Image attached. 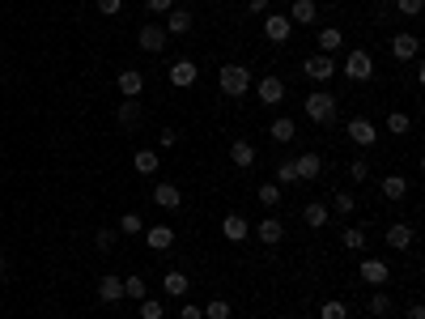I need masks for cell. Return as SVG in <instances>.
Segmentation results:
<instances>
[{
  "mask_svg": "<svg viewBox=\"0 0 425 319\" xmlns=\"http://www.w3.org/2000/svg\"><path fill=\"white\" fill-rule=\"evenodd\" d=\"M251 234H256L260 243H268V247H277V243L285 238V226H281V217H264L260 226H251Z\"/></svg>",
  "mask_w": 425,
  "mask_h": 319,
  "instance_id": "cell-10",
  "label": "cell"
},
{
  "mask_svg": "<svg viewBox=\"0 0 425 319\" xmlns=\"http://www.w3.org/2000/svg\"><path fill=\"white\" fill-rule=\"evenodd\" d=\"M205 319H230V302H226V298H213V302L205 307Z\"/></svg>",
  "mask_w": 425,
  "mask_h": 319,
  "instance_id": "cell-35",
  "label": "cell"
},
{
  "mask_svg": "<svg viewBox=\"0 0 425 319\" xmlns=\"http://www.w3.org/2000/svg\"><path fill=\"white\" fill-rule=\"evenodd\" d=\"M221 234H226V243H242V238H251V226H247L242 213H226V222H221Z\"/></svg>",
  "mask_w": 425,
  "mask_h": 319,
  "instance_id": "cell-13",
  "label": "cell"
},
{
  "mask_svg": "<svg viewBox=\"0 0 425 319\" xmlns=\"http://www.w3.org/2000/svg\"><path fill=\"white\" fill-rule=\"evenodd\" d=\"M328 217H332V213H328V205H323V200H311V205L302 209V222H307L311 230H323V226H328Z\"/></svg>",
  "mask_w": 425,
  "mask_h": 319,
  "instance_id": "cell-26",
  "label": "cell"
},
{
  "mask_svg": "<svg viewBox=\"0 0 425 319\" xmlns=\"http://www.w3.org/2000/svg\"><path fill=\"white\" fill-rule=\"evenodd\" d=\"M277 183H298V166H293V162H281V166H277Z\"/></svg>",
  "mask_w": 425,
  "mask_h": 319,
  "instance_id": "cell-42",
  "label": "cell"
},
{
  "mask_svg": "<svg viewBox=\"0 0 425 319\" xmlns=\"http://www.w3.org/2000/svg\"><path fill=\"white\" fill-rule=\"evenodd\" d=\"M132 166H136V175H158L162 158H158V150H136V154H132Z\"/></svg>",
  "mask_w": 425,
  "mask_h": 319,
  "instance_id": "cell-24",
  "label": "cell"
},
{
  "mask_svg": "<svg viewBox=\"0 0 425 319\" xmlns=\"http://www.w3.org/2000/svg\"><path fill=\"white\" fill-rule=\"evenodd\" d=\"M319 319H349V307L340 298H328V302L319 307Z\"/></svg>",
  "mask_w": 425,
  "mask_h": 319,
  "instance_id": "cell-33",
  "label": "cell"
},
{
  "mask_svg": "<svg viewBox=\"0 0 425 319\" xmlns=\"http://www.w3.org/2000/svg\"><path fill=\"white\" fill-rule=\"evenodd\" d=\"M98 5V13H107V17H115L119 9H123V0H94Z\"/></svg>",
  "mask_w": 425,
  "mask_h": 319,
  "instance_id": "cell-44",
  "label": "cell"
},
{
  "mask_svg": "<svg viewBox=\"0 0 425 319\" xmlns=\"http://www.w3.org/2000/svg\"><path fill=\"white\" fill-rule=\"evenodd\" d=\"M90 5H94V0H90Z\"/></svg>",
  "mask_w": 425,
  "mask_h": 319,
  "instance_id": "cell-51",
  "label": "cell"
},
{
  "mask_svg": "<svg viewBox=\"0 0 425 319\" xmlns=\"http://www.w3.org/2000/svg\"><path fill=\"white\" fill-rule=\"evenodd\" d=\"M357 273H362V281H366V285H374V289H379V285H387L391 268H387L383 260H362V268H357Z\"/></svg>",
  "mask_w": 425,
  "mask_h": 319,
  "instance_id": "cell-14",
  "label": "cell"
},
{
  "mask_svg": "<svg viewBox=\"0 0 425 319\" xmlns=\"http://www.w3.org/2000/svg\"><path fill=\"white\" fill-rule=\"evenodd\" d=\"M170 145H179V132H174V128H162V150H170Z\"/></svg>",
  "mask_w": 425,
  "mask_h": 319,
  "instance_id": "cell-47",
  "label": "cell"
},
{
  "mask_svg": "<svg viewBox=\"0 0 425 319\" xmlns=\"http://www.w3.org/2000/svg\"><path fill=\"white\" fill-rule=\"evenodd\" d=\"M293 166H298V179H319V175H323V158H319V154L293 158Z\"/></svg>",
  "mask_w": 425,
  "mask_h": 319,
  "instance_id": "cell-25",
  "label": "cell"
},
{
  "mask_svg": "<svg viewBox=\"0 0 425 319\" xmlns=\"http://www.w3.org/2000/svg\"><path fill=\"white\" fill-rule=\"evenodd\" d=\"M366 175H370V162H366V158L349 162V179H353V183H366Z\"/></svg>",
  "mask_w": 425,
  "mask_h": 319,
  "instance_id": "cell-39",
  "label": "cell"
},
{
  "mask_svg": "<svg viewBox=\"0 0 425 319\" xmlns=\"http://www.w3.org/2000/svg\"><path fill=\"white\" fill-rule=\"evenodd\" d=\"M98 302H103V307H115V302H123V277H98Z\"/></svg>",
  "mask_w": 425,
  "mask_h": 319,
  "instance_id": "cell-8",
  "label": "cell"
},
{
  "mask_svg": "<svg viewBox=\"0 0 425 319\" xmlns=\"http://www.w3.org/2000/svg\"><path fill=\"white\" fill-rule=\"evenodd\" d=\"M315 13H319V5H315V0H293L285 17L293 21V26H311V21H315Z\"/></svg>",
  "mask_w": 425,
  "mask_h": 319,
  "instance_id": "cell-19",
  "label": "cell"
},
{
  "mask_svg": "<svg viewBox=\"0 0 425 319\" xmlns=\"http://www.w3.org/2000/svg\"><path fill=\"white\" fill-rule=\"evenodd\" d=\"M230 162H234L238 170L256 166V145H251V141H234V145H230Z\"/></svg>",
  "mask_w": 425,
  "mask_h": 319,
  "instance_id": "cell-23",
  "label": "cell"
},
{
  "mask_svg": "<svg viewBox=\"0 0 425 319\" xmlns=\"http://www.w3.org/2000/svg\"><path fill=\"white\" fill-rule=\"evenodd\" d=\"M344 132H349V141H353V145H362V150H374V141H379V128H374L366 115L349 119V128H344Z\"/></svg>",
  "mask_w": 425,
  "mask_h": 319,
  "instance_id": "cell-5",
  "label": "cell"
},
{
  "mask_svg": "<svg viewBox=\"0 0 425 319\" xmlns=\"http://www.w3.org/2000/svg\"><path fill=\"white\" fill-rule=\"evenodd\" d=\"M256 94H260V103H264V107H277L281 98H285V81H281V77H264Z\"/></svg>",
  "mask_w": 425,
  "mask_h": 319,
  "instance_id": "cell-18",
  "label": "cell"
},
{
  "mask_svg": "<svg viewBox=\"0 0 425 319\" xmlns=\"http://www.w3.org/2000/svg\"><path fill=\"white\" fill-rule=\"evenodd\" d=\"M383 196H387V200H404V196H408V179L404 175H387L383 179Z\"/></svg>",
  "mask_w": 425,
  "mask_h": 319,
  "instance_id": "cell-29",
  "label": "cell"
},
{
  "mask_svg": "<svg viewBox=\"0 0 425 319\" xmlns=\"http://www.w3.org/2000/svg\"><path fill=\"white\" fill-rule=\"evenodd\" d=\"M145 243H149V251H170L174 247V226H145Z\"/></svg>",
  "mask_w": 425,
  "mask_h": 319,
  "instance_id": "cell-11",
  "label": "cell"
},
{
  "mask_svg": "<svg viewBox=\"0 0 425 319\" xmlns=\"http://www.w3.org/2000/svg\"><path fill=\"white\" fill-rule=\"evenodd\" d=\"M217 85H221V94L242 98L247 90H251V72H247L242 64H221V72H217Z\"/></svg>",
  "mask_w": 425,
  "mask_h": 319,
  "instance_id": "cell-1",
  "label": "cell"
},
{
  "mask_svg": "<svg viewBox=\"0 0 425 319\" xmlns=\"http://www.w3.org/2000/svg\"><path fill=\"white\" fill-rule=\"evenodd\" d=\"M170 85H179V90L196 85V60H174L170 64Z\"/></svg>",
  "mask_w": 425,
  "mask_h": 319,
  "instance_id": "cell-17",
  "label": "cell"
},
{
  "mask_svg": "<svg viewBox=\"0 0 425 319\" xmlns=\"http://www.w3.org/2000/svg\"><path fill=\"white\" fill-rule=\"evenodd\" d=\"M141 119H145L141 103H136V98H123V103H119V124L128 128V132H136V124H141Z\"/></svg>",
  "mask_w": 425,
  "mask_h": 319,
  "instance_id": "cell-22",
  "label": "cell"
},
{
  "mask_svg": "<svg viewBox=\"0 0 425 319\" xmlns=\"http://www.w3.org/2000/svg\"><path fill=\"white\" fill-rule=\"evenodd\" d=\"M145 9H149V13H170L174 0H145Z\"/></svg>",
  "mask_w": 425,
  "mask_h": 319,
  "instance_id": "cell-45",
  "label": "cell"
},
{
  "mask_svg": "<svg viewBox=\"0 0 425 319\" xmlns=\"http://www.w3.org/2000/svg\"><path fill=\"white\" fill-rule=\"evenodd\" d=\"M166 34L170 39H183V34H191V26H196V17H191V9H183V5H174L170 13H166Z\"/></svg>",
  "mask_w": 425,
  "mask_h": 319,
  "instance_id": "cell-4",
  "label": "cell"
},
{
  "mask_svg": "<svg viewBox=\"0 0 425 319\" xmlns=\"http://www.w3.org/2000/svg\"><path fill=\"white\" fill-rule=\"evenodd\" d=\"M395 9L404 13V17H417V13L425 9V0H395Z\"/></svg>",
  "mask_w": 425,
  "mask_h": 319,
  "instance_id": "cell-43",
  "label": "cell"
},
{
  "mask_svg": "<svg viewBox=\"0 0 425 319\" xmlns=\"http://www.w3.org/2000/svg\"><path fill=\"white\" fill-rule=\"evenodd\" d=\"M417 52H421L417 34H395V39H391V56H395V60H417Z\"/></svg>",
  "mask_w": 425,
  "mask_h": 319,
  "instance_id": "cell-20",
  "label": "cell"
},
{
  "mask_svg": "<svg viewBox=\"0 0 425 319\" xmlns=\"http://www.w3.org/2000/svg\"><path fill=\"white\" fill-rule=\"evenodd\" d=\"M387 247H391V251H408V247H413V226H408V222L387 226Z\"/></svg>",
  "mask_w": 425,
  "mask_h": 319,
  "instance_id": "cell-16",
  "label": "cell"
},
{
  "mask_svg": "<svg viewBox=\"0 0 425 319\" xmlns=\"http://www.w3.org/2000/svg\"><path fill=\"white\" fill-rule=\"evenodd\" d=\"M162 289L170 294V298H183V294H187V273H179V268H170V273L162 277Z\"/></svg>",
  "mask_w": 425,
  "mask_h": 319,
  "instance_id": "cell-28",
  "label": "cell"
},
{
  "mask_svg": "<svg viewBox=\"0 0 425 319\" xmlns=\"http://www.w3.org/2000/svg\"><path fill=\"white\" fill-rule=\"evenodd\" d=\"M256 196H260V205H264V209H277V205H281V183H260V192H256Z\"/></svg>",
  "mask_w": 425,
  "mask_h": 319,
  "instance_id": "cell-31",
  "label": "cell"
},
{
  "mask_svg": "<svg viewBox=\"0 0 425 319\" xmlns=\"http://www.w3.org/2000/svg\"><path fill=\"white\" fill-rule=\"evenodd\" d=\"M149 200H154L158 209H166V213H174V209L183 205V192L174 187V183H158L154 192H149Z\"/></svg>",
  "mask_w": 425,
  "mask_h": 319,
  "instance_id": "cell-9",
  "label": "cell"
},
{
  "mask_svg": "<svg viewBox=\"0 0 425 319\" xmlns=\"http://www.w3.org/2000/svg\"><path fill=\"white\" fill-rule=\"evenodd\" d=\"M332 196H336L332 205H336V213H340V217H349V213L357 209V200H353V196H349V192H332Z\"/></svg>",
  "mask_w": 425,
  "mask_h": 319,
  "instance_id": "cell-41",
  "label": "cell"
},
{
  "mask_svg": "<svg viewBox=\"0 0 425 319\" xmlns=\"http://www.w3.org/2000/svg\"><path fill=\"white\" fill-rule=\"evenodd\" d=\"M0 273H5V256H0Z\"/></svg>",
  "mask_w": 425,
  "mask_h": 319,
  "instance_id": "cell-50",
  "label": "cell"
},
{
  "mask_svg": "<svg viewBox=\"0 0 425 319\" xmlns=\"http://www.w3.org/2000/svg\"><path fill=\"white\" fill-rule=\"evenodd\" d=\"M136 43L145 47V52H166V43H170V34H166V26H141Z\"/></svg>",
  "mask_w": 425,
  "mask_h": 319,
  "instance_id": "cell-12",
  "label": "cell"
},
{
  "mask_svg": "<svg viewBox=\"0 0 425 319\" xmlns=\"http://www.w3.org/2000/svg\"><path fill=\"white\" fill-rule=\"evenodd\" d=\"M404 319H425V307H417V302H413V307H408V315H404Z\"/></svg>",
  "mask_w": 425,
  "mask_h": 319,
  "instance_id": "cell-49",
  "label": "cell"
},
{
  "mask_svg": "<svg viewBox=\"0 0 425 319\" xmlns=\"http://www.w3.org/2000/svg\"><path fill=\"white\" fill-rule=\"evenodd\" d=\"M370 315H379V319H383V315H391V294H387L383 285L370 294Z\"/></svg>",
  "mask_w": 425,
  "mask_h": 319,
  "instance_id": "cell-30",
  "label": "cell"
},
{
  "mask_svg": "<svg viewBox=\"0 0 425 319\" xmlns=\"http://www.w3.org/2000/svg\"><path fill=\"white\" fill-rule=\"evenodd\" d=\"M302 72L311 81H332V72H336V56H323V52H315L311 60H302Z\"/></svg>",
  "mask_w": 425,
  "mask_h": 319,
  "instance_id": "cell-6",
  "label": "cell"
},
{
  "mask_svg": "<svg viewBox=\"0 0 425 319\" xmlns=\"http://www.w3.org/2000/svg\"><path fill=\"white\" fill-rule=\"evenodd\" d=\"M123 298H145V277H128V281H123Z\"/></svg>",
  "mask_w": 425,
  "mask_h": 319,
  "instance_id": "cell-40",
  "label": "cell"
},
{
  "mask_svg": "<svg viewBox=\"0 0 425 319\" xmlns=\"http://www.w3.org/2000/svg\"><path fill=\"white\" fill-rule=\"evenodd\" d=\"M340 47H344V30H340V26H323V30H319V52H323V56H336Z\"/></svg>",
  "mask_w": 425,
  "mask_h": 319,
  "instance_id": "cell-21",
  "label": "cell"
},
{
  "mask_svg": "<svg viewBox=\"0 0 425 319\" xmlns=\"http://www.w3.org/2000/svg\"><path fill=\"white\" fill-rule=\"evenodd\" d=\"M336 94H328V90H315V94H307V115L315 119V124H332L336 119Z\"/></svg>",
  "mask_w": 425,
  "mask_h": 319,
  "instance_id": "cell-2",
  "label": "cell"
},
{
  "mask_svg": "<svg viewBox=\"0 0 425 319\" xmlns=\"http://www.w3.org/2000/svg\"><path fill=\"white\" fill-rule=\"evenodd\" d=\"M247 9H251V13H268V0H247Z\"/></svg>",
  "mask_w": 425,
  "mask_h": 319,
  "instance_id": "cell-48",
  "label": "cell"
},
{
  "mask_svg": "<svg viewBox=\"0 0 425 319\" xmlns=\"http://www.w3.org/2000/svg\"><path fill=\"white\" fill-rule=\"evenodd\" d=\"M408 128H413V119H408L404 111H391V115H387V132H395V136H404Z\"/></svg>",
  "mask_w": 425,
  "mask_h": 319,
  "instance_id": "cell-34",
  "label": "cell"
},
{
  "mask_svg": "<svg viewBox=\"0 0 425 319\" xmlns=\"http://www.w3.org/2000/svg\"><path fill=\"white\" fill-rule=\"evenodd\" d=\"M162 315H166V307L158 298H141V319H162Z\"/></svg>",
  "mask_w": 425,
  "mask_h": 319,
  "instance_id": "cell-36",
  "label": "cell"
},
{
  "mask_svg": "<svg viewBox=\"0 0 425 319\" xmlns=\"http://www.w3.org/2000/svg\"><path fill=\"white\" fill-rule=\"evenodd\" d=\"M293 136H298V124H293L289 115H277V119H272V141H277V145H289Z\"/></svg>",
  "mask_w": 425,
  "mask_h": 319,
  "instance_id": "cell-27",
  "label": "cell"
},
{
  "mask_svg": "<svg viewBox=\"0 0 425 319\" xmlns=\"http://www.w3.org/2000/svg\"><path fill=\"white\" fill-rule=\"evenodd\" d=\"M115 238H119V230H94V247H98V251H111Z\"/></svg>",
  "mask_w": 425,
  "mask_h": 319,
  "instance_id": "cell-37",
  "label": "cell"
},
{
  "mask_svg": "<svg viewBox=\"0 0 425 319\" xmlns=\"http://www.w3.org/2000/svg\"><path fill=\"white\" fill-rule=\"evenodd\" d=\"M340 238H344V247H349V251H362V247H366V230H357V226H353V230H344Z\"/></svg>",
  "mask_w": 425,
  "mask_h": 319,
  "instance_id": "cell-38",
  "label": "cell"
},
{
  "mask_svg": "<svg viewBox=\"0 0 425 319\" xmlns=\"http://www.w3.org/2000/svg\"><path fill=\"white\" fill-rule=\"evenodd\" d=\"M115 85H119V94H123V98H141V94H145V72H136V68H123Z\"/></svg>",
  "mask_w": 425,
  "mask_h": 319,
  "instance_id": "cell-15",
  "label": "cell"
},
{
  "mask_svg": "<svg viewBox=\"0 0 425 319\" xmlns=\"http://www.w3.org/2000/svg\"><path fill=\"white\" fill-rule=\"evenodd\" d=\"M340 68H344L349 81H370V77H374V56H370V52H349Z\"/></svg>",
  "mask_w": 425,
  "mask_h": 319,
  "instance_id": "cell-3",
  "label": "cell"
},
{
  "mask_svg": "<svg viewBox=\"0 0 425 319\" xmlns=\"http://www.w3.org/2000/svg\"><path fill=\"white\" fill-rule=\"evenodd\" d=\"M179 319H205V307H196V302H183Z\"/></svg>",
  "mask_w": 425,
  "mask_h": 319,
  "instance_id": "cell-46",
  "label": "cell"
},
{
  "mask_svg": "<svg viewBox=\"0 0 425 319\" xmlns=\"http://www.w3.org/2000/svg\"><path fill=\"white\" fill-rule=\"evenodd\" d=\"M293 34V21L285 13H264V39L268 43H285Z\"/></svg>",
  "mask_w": 425,
  "mask_h": 319,
  "instance_id": "cell-7",
  "label": "cell"
},
{
  "mask_svg": "<svg viewBox=\"0 0 425 319\" xmlns=\"http://www.w3.org/2000/svg\"><path fill=\"white\" fill-rule=\"evenodd\" d=\"M115 230H119V234H128V238H132V234H145V222H141V213H123Z\"/></svg>",
  "mask_w": 425,
  "mask_h": 319,
  "instance_id": "cell-32",
  "label": "cell"
}]
</instances>
